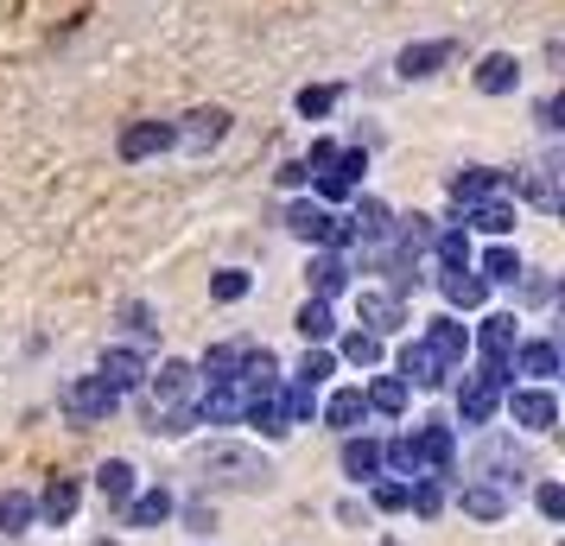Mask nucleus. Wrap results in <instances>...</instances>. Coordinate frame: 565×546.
Listing matches in <instances>:
<instances>
[{
    "mask_svg": "<svg viewBox=\"0 0 565 546\" xmlns=\"http://www.w3.org/2000/svg\"><path fill=\"white\" fill-rule=\"evenodd\" d=\"M433 280H438V292H445V312H483L489 306V280L477 267H438Z\"/></svg>",
    "mask_w": 565,
    "mask_h": 546,
    "instance_id": "obj_13",
    "label": "nucleus"
},
{
    "mask_svg": "<svg viewBox=\"0 0 565 546\" xmlns=\"http://www.w3.org/2000/svg\"><path fill=\"white\" fill-rule=\"evenodd\" d=\"M292 331L306 343H331L337 338V312H331V299H306L299 312H292Z\"/></svg>",
    "mask_w": 565,
    "mask_h": 546,
    "instance_id": "obj_33",
    "label": "nucleus"
},
{
    "mask_svg": "<svg viewBox=\"0 0 565 546\" xmlns=\"http://www.w3.org/2000/svg\"><path fill=\"white\" fill-rule=\"evenodd\" d=\"M382 470H387V477H401V483H413V477H426L419 439H413V432H394V439H382Z\"/></svg>",
    "mask_w": 565,
    "mask_h": 546,
    "instance_id": "obj_31",
    "label": "nucleus"
},
{
    "mask_svg": "<svg viewBox=\"0 0 565 546\" xmlns=\"http://www.w3.org/2000/svg\"><path fill=\"white\" fill-rule=\"evenodd\" d=\"M502 414L514 419V432H553L559 426V400H553V388H540V382H509L502 388Z\"/></svg>",
    "mask_w": 565,
    "mask_h": 546,
    "instance_id": "obj_3",
    "label": "nucleus"
},
{
    "mask_svg": "<svg viewBox=\"0 0 565 546\" xmlns=\"http://www.w3.org/2000/svg\"><path fill=\"white\" fill-rule=\"evenodd\" d=\"M356 318L375 338H401L407 331V299H394L387 287H356Z\"/></svg>",
    "mask_w": 565,
    "mask_h": 546,
    "instance_id": "obj_7",
    "label": "nucleus"
},
{
    "mask_svg": "<svg viewBox=\"0 0 565 546\" xmlns=\"http://www.w3.org/2000/svg\"><path fill=\"white\" fill-rule=\"evenodd\" d=\"M470 267H477V274H483L489 287H514V280H521V274H527V260L514 255L509 242H489L483 255L470 260Z\"/></svg>",
    "mask_w": 565,
    "mask_h": 546,
    "instance_id": "obj_30",
    "label": "nucleus"
},
{
    "mask_svg": "<svg viewBox=\"0 0 565 546\" xmlns=\"http://www.w3.org/2000/svg\"><path fill=\"white\" fill-rule=\"evenodd\" d=\"M172 508H179V495L166 490V483H147V490L128 495L121 527H128V534H153V527H166V521H172Z\"/></svg>",
    "mask_w": 565,
    "mask_h": 546,
    "instance_id": "obj_10",
    "label": "nucleus"
},
{
    "mask_svg": "<svg viewBox=\"0 0 565 546\" xmlns=\"http://www.w3.org/2000/svg\"><path fill=\"white\" fill-rule=\"evenodd\" d=\"M210 299H216V306H235V299H248V274H242V267H223V274L210 280Z\"/></svg>",
    "mask_w": 565,
    "mask_h": 546,
    "instance_id": "obj_42",
    "label": "nucleus"
},
{
    "mask_svg": "<svg viewBox=\"0 0 565 546\" xmlns=\"http://www.w3.org/2000/svg\"><path fill=\"white\" fill-rule=\"evenodd\" d=\"M445 197H451V223H463V210L483 204V197H502V172L495 165H463L445 179Z\"/></svg>",
    "mask_w": 565,
    "mask_h": 546,
    "instance_id": "obj_9",
    "label": "nucleus"
},
{
    "mask_svg": "<svg viewBox=\"0 0 565 546\" xmlns=\"http://www.w3.org/2000/svg\"><path fill=\"white\" fill-rule=\"evenodd\" d=\"M172 128H179V147H191V153H210V147H216V140H223V133H230V108H191V115H184V121H172Z\"/></svg>",
    "mask_w": 565,
    "mask_h": 546,
    "instance_id": "obj_22",
    "label": "nucleus"
},
{
    "mask_svg": "<svg viewBox=\"0 0 565 546\" xmlns=\"http://www.w3.org/2000/svg\"><path fill=\"white\" fill-rule=\"evenodd\" d=\"M527 477H534V451L514 439V432L483 426V432H477V445H470V477H463V483H495L502 495H514Z\"/></svg>",
    "mask_w": 565,
    "mask_h": 546,
    "instance_id": "obj_2",
    "label": "nucleus"
},
{
    "mask_svg": "<svg viewBox=\"0 0 565 546\" xmlns=\"http://www.w3.org/2000/svg\"><path fill=\"white\" fill-rule=\"evenodd\" d=\"M369 508L375 515H407V483L401 477H375L369 483Z\"/></svg>",
    "mask_w": 565,
    "mask_h": 546,
    "instance_id": "obj_40",
    "label": "nucleus"
},
{
    "mask_svg": "<svg viewBox=\"0 0 565 546\" xmlns=\"http://www.w3.org/2000/svg\"><path fill=\"white\" fill-rule=\"evenodd\" d=\"M306 287H311V299H343V292L356 287V274H350V255H337V248H311V260H306Z\"/></svg>",
    "mask_w": 565,
    "mask_h": 546,
    "instance_id": "obj_11",
    "label": "nucleus"
},
{
    "mask_svg": "<svg viewBox=\"0 0 565 546\" xmlns=\"http://www.w3.org/2000/svg\"><path fill=\"white\" fill-rule=\"evenodd\" d=\"M337 464H343V477H350L356 490H369L375 477H387L382 470V439H369V432H350V439L337 445Z\"/></svg>",
    "mask_w": 565,
    "mask_h": 546,
    "instance_id": "obj_16",
    "label": "nucleus"
},
{
    "mask_svg": "<svg viewBox=\"0 0 565 546\" xmlns=\"http://www.w3.org/2000/svg\"><path fill=\"white\" fill-rule=\"evenodd\" d=\"M470 83H477L483 96H514V89H521V57H514V52H489Z\"/></svg>",
    "mask_w": 565,
    "mask_h": 546,
    "instance_id": "obj_27",
    "label": "nucleus"
},
{
    "mask_svg": "<svg viewBox=\"0 0 565 546\" xmlns=\"http://www.w3.org/2000/svg\"><path fill=\"white\" fill-rule=\"evenodd\" d=\"M337 375V356H331V343H306V356L292 363V382H306V388H324Z\"/></svg>",
    "mask_w": 565,
    "mask_h": 546,
    "instance_id": "obj_37",
    "label": "nucleus"
},
{
    "mask_svg": "<svg viewBox=\"0 0 565 546\" xmlns=\"http://www.w3.org/2000/svg\"><path fill=\"white\" fill-rule=\"evenodd\" d=\"M32 521H39V508H32L26 490H0V540H20V534H32Z\"/></svg>",
    "mask_w": 565,
    "mask_h": 546,
    "instance_id": "obj_34",
    "label": "nucleus"
},
{
    "mask_svg": "<svg viewBox=\"0 0 565 546\" xmlns=\"http://www.w3.org/2000/svg\"><path fill=\"white\" fill-rule=\"evenodd\" d=\"M387 229H394V210L382 197L356 191L350 197V235H356V248H387Z\"/></svg>",
    "mask_w": 565,
    "mask_h": 546,
    "instance_id": "obj_15",
    "label": "nucleus"
},
{
    "mask_svg": "<svg viewBox=\"0 0 565 546\" xmlns=\"http://www.w3.org/2000/svg\"><path fill=\"white\" fill-rule=\"evenodd\" d=\"M147 400L153 407H184L191 394H198V363H184V356H159L153 368H147Z\"/></svg>",
    "mask_w": 565,
    "mask_h": 546,
    "instance_id": "obj_5",
    "label": "nucleus"
},
{
    "mask_svg": "<svg viewBox=\"0 0 565 546\" xmlns=\"http://www.w3.org/2000/svg\"><path fill=\"white\" fill-rule=\"evenodd\" d=\"M172 147H179V128H172V121H140V128L121 133V147H115V153L128 159V165H140V159L172 153Z\"/></svg>",
    "mask_w": 565,
    "mask_h": 546,
    "instance_id": "obj_23",
    "label": "nucleus"
},
{
    "mask_svg": "<svg viewBox=\"0 0 565 546\" xmlns=\"http://www.w3.org/2000/svg\"><path fill=\"white\" fill-rule=\"evenodd\" d=\"M172 515L184 521V534H198V540H204L210 527H216V495H184Z\"/></svg>",
    "mask_w": 565,
    "mask_h": 546,
    "instance_id": "obj_39",
    "label": "nucleus"
},
{
    "mask_svg": "<svg viewBox=\"0 0 565 546\" xmlns=\"http://www.w3.org/2000/svg\"><path fill=\"white\" fill-rule=\"evenodd\" d=\"M32 508H39V521H45V527H71V521H77V508H83V483H77V477H52L45 490L32 495Z\"/></svg>",
    "mask_w": 565,
    "mask_h": 546,
    "instance_id": "obj_18",
    "label": "nucleus"
},
{
    "mask_svg": "<svg viewBox=\"0 0 565 546\" xmlns=\"http://www.w3.org/2000/svg\"><path fill=\"white\" fill-rule=\"evenodd\" d=\"M134 490H140V470H134L128 458H108V464H96V502H103V515H121Z\"/></svg>",
    "mask_w": 565,
    "mask_h": 546,
    "instance_id": "obj_20",
    "label": "nucleus"
},
{
    "mask_svg": "<svg viewBox=\"0 0 565 546\" xmlns=\"http://www.w3.org/2000/svg\"><path fill=\"white\" fill-rule=\"evenodd\" d=\"M433 235H438V216H433V210H401V216H394V229H387V248H401V255H419V260H426Z\"/></svg>",
    "mask_w": 565,
    "mask_h": 546,
    "instance_id": "obj_24",
    "label": "nucleus"
},
{
    "mask_svg": "<svg viewBox=\"0 0 565 546\" xmlns=\"http://www.w3.org/2000/svg\"><path fill=\"white\" fill-rule=\"evenodd\" d=\"M419 343H426L445 368L470 363V324H458V312H433L426 318V331H419Z\"/></svg>",
    "mask_w": 565,
    "mask_h": 546,
    "instance_id": "obj_8",
    "label": "nucleus"
},
{
    "mask_svg": "<svg viewBox=\"0 0 565 546\" xmlns=\"http://www.w3.org/2000/svg\"><path fill=\"white\" fill-rule=\"evenodd\" d=\"M362 400H369V414L401 419L407 414V400H413V388L401 382V375H375V382H362Z\"/></svg>",
    "mask_w": 565,
    "mask_h": 546,
    "instance_id": "obj_32",
    "label": "nucleus"
},
{
    "mask_svg": "<svg viewBox=\"0 0 565 546\" xmlns=\"http://www.w3.org/2000/svg\"><path fill=\"white\" fill-rule=\"evenodd\" d=\"M514 292H521V299H527V306H553V274H540V267H527V274H521V280H514Z\"/></svg>",
    "mask_w": 565,
    "mask_h": 546,
    "instance_id": "obj_43",
    "label": "nucleus"
},
{
    "mask_svg": "<svg viewBox=\"0 0 565 546\" xmlns=\"http://www.w3.org/2000/svg\"><path fill=\"white\" fill-rule=\"evenodd\" d=\"M57 407H64V419H71V426H103V419L121 407V394L108 388L103 375H77L71 388L57 394Z\"/></svg>",
    "mask_w": 565,
    "mask_h": 546,
    "instance_id": "obj_4",
    "label": "nucleus"
},
{
    "mask_svg": "<svg viewBox=\"0 0 565 546\" xmlns=\"http://www.w3.org/2000/svg\"><path fill=\"white\" fill-rule=\"evenodd\" d=\"M198 477H204V495H260L274 490V458L242 439H216L198 445Z\"/></svg>",
    "mask_w": 565,
    "mask_h": 546,
    "instance_id": "obj_1",
    "label": "nucleus"
},
{
    "mask_svg": "<svg viewBox=\"0 0 565 546\" xmlns=\"http://www.w3.org/2000/svg\"><path fill=\"white\" fill-rule=\"evenodd\" d=\"M248 343H255V338L210 343L204 356H198V382H235V375H242V356H248Z\"/></svg>",
    "mask_w": 565,
    "mask_h": 546,
    "instance_id": "obj_29",
    "label": "nucleus"
},
{
    "mask_svg": "<svg viewBox=\"0 0 565 546\" xmlns=\"http://www.w3.org/2000/svg\"><path fill=\"white\" fill-rule=\"evenodd\" d=\"M509 375H527L540 388H553V375H559V343L553 338H521L509 356Z\"/></svg>",
    "mask_w": 565,
    "mask_h": 546,
    "instance_id": "obj_17",
    "label": "nucleus"
},
{
    "mask_svg": "<svg viewBox=\"0 0 565 546\" xmlns=\"http://www.w3.org/2000/svg\"><path fill=\"white\" fill-rule=\"evenodd\" d=\"M147 368H153V356L140 350V343H115V350H103V375L115 394H140V382H147Z\"/></svg>",
    "mask_w": 565,
    "mask_h": 546,
    "instance_id": "obj_12",
    "label": "nucleus"
},
{
    "mask_svg": "<svg viewBox=\"0 0 565 546\" xmlns=\"http://www.w3.org/2000/svg\"><path fill=\"white\" fill-rule=\"evenodd\" d=\"M394 375H401L407 388H419V394H438V388H451V375H458V368H445L426 343L413 338V343H401V350H394Z\"/></svg>",
    "mask_w": 565,
    "mask_h": 546,
    "instance_id": "obj_6",
    "label": "nucleus"
},
{
    "mask_svg": "<svg viewBox=\"0 0 565 546\" xmlns=\"http://www.w3.org/2000/svg\"><path fill=\"white\" fill-rule=\"evenodd\" d=\"M426 255H433V267H470V229L463 223H438Z\"/></svg>",
    "mask_w": 565,
    "mask_h": 546,
    "instance_id": "obj_35",
    "label": "nucleus"
},
{
    "mask_svg": "<svg viewBox=\"0 0 565 546\" xmlns=\"http://www.w3.org/2000/svg\"><path fill=\"white\" fill-rule=\"evenodd\" d=\"M331 216H337V210H324L318 197H292V204H286V229L299 235L306 248H324V235H331Z\"/></svg>",
    "mask_w": 565,
    "mask_h": 546,
    "instance_id": "obj_26",
    "label": "nucleus"
},
{
    "mask_svg": "<svg viewBox=\"0 0 565 546\" xmlns=\"http://www.w3.org/2000/svg\"><path fill=\"white\" fill-rule=\"evenodd\" d=\"M514 223H521V204H514L509 191H502V197H483V204H470V210H463V229L489 235V242H509Z\"/></svg>",
    "mask_w": 565,
    "mask_h": 546,
    "instance_id": "obj_19",
    "label": "nucleus"
},
{
    "mask_svg": "<svg viewBox=\"0 0 565 546\" xmlns=\"http://www.w3.org/2000/svg\"><path fill=\"white\" fill-rule=\"evenodd\" d=\"M89 546H121V540H108V534H103V540H89Z\"/></svg>",
    "mask_w": 565,
    "mask_h": 546,
    "instance_id": "obj_49",
    "label": "nucleus"
},
{
    "mask_svg": "<svg viewBox=\"0 0 565 546\" xmlns=\"http://www.w3.org/2000/svg\"><path fill=\"white\" fill-rule=\"evenodd\" d=\"M337 363H350V368H382L387 363V338H375V331H343V338H337V350H331Z\"/></svg>",
    "mask_w": 565,
    "mask_h": 546,
    "instance_id": "obj_28",
    "label": "nucleus"
},
{
    "mask_svg": "<svg viewBox=\"0 0 565 546\" xmlns=\"http://www.w3.org/2000/svg\"><path fill=\"white\" fill-rule=\"evenodd\" d=\"M534 121H540V133H559V128H565V121H559V96H540Z\"/></svg>",
    "mask_w": 565,
    "mask_h": 546,
    "instance_id": "obj_46",
    "label": "nucleus"
},
{
    "mask_svg": "<svg viewBox=\"0 0 565 546\" xmlns=\"http://www.w3.org/2000/svg\"><path fill=\"white\" fill-rule=\"evenodd\" d=\"M280 414H286L292 432L311 426V419H318V388H306V382H280Z\"/></svg>",
    "mask_w": 565,
    "mask_h": 546,
    "instance_id": "obj_36",
    "label": "nucleus"
},
{
    "mask_svg": "<svg viewBox=\"0 0 565 546\" xmlns=\"http://www.w3.org/2000/svg\"><path fill=\"white\" fill-rule=\"evenodd\" d=\"M331 159H337V140H331V133H318V140H311V153L299 159V165H306L311 179H318V172H324V165H331Z\"/></svg>",
    "mask_w": 565,
    "mask_h": 546,
    "instance_id": "obj_45",
    "label": "nucleus"
},
{
    "mask_svg": "<svg viewBox=\"0 0 565 546\" xmlns=\"http://www.w3.org/2000/svg\"><path fill=\"white\" fill-rule=\"evenodd\" d=\"M534 508L546 521H565V490L553 483V477H546V483H534Z\"/></svg>",
    "mask_w": 565,
    "mask_h": 546,
    "instance_id": "obj_44",
    "label": "nucleus"
},
{
    "mask_svg": "<svg viewBox=\"0 0 565 546\" xmlns=\"http://www.w3.org/2000/svg\"><path fill=\"white\" fill-rule=\"evenodd\" d=\"M115 318H121V324H128L134 338H140V350H147V343L159 338V324H153V306H147V299H128V306H121Z\"/></svg>",
    "mask_w": 565,
    "mask_h": 546,
    "instance_id": "obj_41",
    "label": "nucleus"
},
{
    "mask_svg": "<svg viewBox=\"0 0 565 546\" xmlns=\"http://www.w3.org/2000/svg\"><path fill=\"white\" fill-rule=\"evenodd\" d=\"M337 103H343V89H337V83H306V89L292 96V108H299L306 121H324V115H331Z\"/></svg>",
    "mask_w": 565,
    "mask_h": 546,
    "instance_id": "obj_38",
    "label": "nucleus"
},
{
    "mask_svg": "<svg viewBox=\"0 0 565 546\" xmlns=\"http://www.w3.org/2000/svg\"><path fill=\"white\" fill-rule=\"evenodd\" d=\"M509 508H514V495H502L495 483H458V515L495 527V521H509Z\"/></svg>",
    "mask_w": 565,
    "mask_h": 546,
    "instance_id": "obj_25",
    "label": "nucleus"
},
{
    "mask_svg": "<svg viewBox=\"0 0 565 546\" xmlns=\"http://www.w3.org/2000/svg\"><path fill=\"white\" fill-rule=\"evenodd\" d=\"M451 57H458L451 39H426V45H407V52L394 57V71H401V83H426V77H438Z\"/></svg>",
    "mask_w": 565,
    "mask_h": 546,
    "instance_id": "obj_21",
    "label": "nucleus"
},
{
    "mask_svg": "<svg viewBox=\"0 0 565 546\" xmlns=\"http://www.w3.org/2000/svg\"><path fill=\"white\" fill-rule=\"evenodd\" d=\"M318 419L331 426L337 439L362 432V426H369V400H362V382H350V388H331V394H324V400H318Z\"/></svg>",
    "mask_w": 565,
    "mask_h": 546,
    "instance_id": "obj_14",
    "label": "nucleus"
},
{
    "mask_svg": "<svg viewBox=\"0 0 565 546\" xmlns=\"http://www.w3.org/2000/svg\"><path fill=\"white\" fill-rule=\"evenodd\" d=\"M337 521H343V527H362L369 515H362V502H356V495H343V502H337Z\"/></svg>",
    "mask_w": 565,
    "mask_h": 546,
    "instance_id": "obj_48",
    "label": "nucleus"
},
{
    "mask_svg": "<svg viewBox=\"0 0 565 546\" xmlns=\"http://www.w3.org/2000/svg\"><path fill=\"white\" fill-rule=\"evenodd\" d=\"M274 179H280V191H306V184H311V172L299 165V159H286V165L274 172Z\"/></svg>",
    "mask_w": 565,
    "mask_h": 546,
    "instance_id": "obj_47",
    "label": "nucleus"
}]
</instances>
